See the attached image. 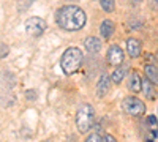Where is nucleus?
Returning <instances> with one entry per match:
<instances>
[{"label":"nucleus","mask_w":158,"mask_h":142,"mask_svg":"<svg viewBox=\"0 0 158 142\" xmlns=\"http://www.w3.org/2000/svg\"><path fill=\"white\" fill-rule=\"evenodd\" d=\"M56 19L62 29L68 32H74V30H81L84 27L87 18L82 8H79L76 5H67L57 11Z\"/></svg>","instance_id":"nucleus-1"},{"label":"nucleus","mask_w":158,"mask_h":142,"mask_svg":"<svg viewBox=\"0 0 158 142\" xmlns=\"http://www.w3.org/2000/svg\"><path fill=\"white\" fill-rule=\"evenodd\" d=\"M142 92L146 93L147 98H155V88H153V84L150 81H142Z\"/></svg>","instance_id":"nucleus-14"},{"label":"nucleus","mask_w":158,"mask_h":142,"mask_svg":"<svg viewBox=\"0 0 158 142\" xmlns=\"http://www.w3.org/2000/svg\"><path fill=\"white\" fill-rule=\"evenodd\" d=\"M135 2H141V0H135Z\"/></svg>","instance_id":"nucleus-22"},{"label":"nucleus","mask_w":158,"mask_h":142,"mask_svg":"<svg viewBox=\"0 0 158 142\" xmlns=\"http://www.w3.org/2000/svg\"><path fill=\"white\" fill-rule=\"evenodd\" d=\"M81 63H82V52H81V49L68 47L63 52V55H62L60 67H62L65 74H73V73H76L79 70Z\"/></svg>","instance_id":"nucleus-2"},{"label":"nucleus","mask_w":158,"mask_h":142,"mask_svg":"<svg viewBox=\"0 0 158 142\" xmlns=\"http://www.w3.org/2000/svg\"><path fill=\"white\" fill-rule=\"evenodd\" d=\"M25 98H27L29 101H35L36 99V92L35 90H27V92H25Z\"/></svg>","instance_id":"nucleus-17"},{"label":"nucleus","mask_w":158,"mask_h":142,"mask_svg":"<svg viewBox=\"0 0 158 142\" xmlns=\"http://www.w3.org/2000/svg\"><path fill=\"white\" fill-rule=\"evenodd\" d=\"M6 55H8V46L0 44V57H6Z\"/></svg>","instance_id":"nucleus-19"},{"label":"nucleus","mask_w":158,"mask_h":142,"mask_svg":"<svg viewBox=\"0 0 158 142\" xmlns=\"http://www.w3.org/2000/svg\"><path fill=\"white\" fill-rule=\"evenodd\" d=\"M44 30H46V22L41 18L33 16L25 21V32L30 36H41Z\"/></svg>","instance_id":"nucleus-5"},{"label":"nucleus","mask_w":158,"mask_h":142,"mask_svg":"<svg viewBox=\"0 0 158 142\" xmlns=\"http://www.w3.org/2000/svg\"><path fill=\"white\" fill-rule=\"evenodd\" d=\"M100 3H101V8L106 13H112L114 11V6H115L114 0H100Z\"/></svg>","instance_id":"nucleus-15"},{"label":"nucleus","mask_w":158,"mask_h":142,"mask_svg":"<svg viewBox=\"0 0 158 142\" xmlns=\"http://www.w3.org/2000/svg\"><path fill=\"white\" fill-rule=\"evenodd\" d=\"M156 2H158V0H156Z\"/></svg>","instance_id":"nucleus-24"},{"label":"nucleus","mask_w":158,"mask_h":142,"mask_svg":"<svg viewBox=\"0 0 158 142\" xmlns=\"http://www.w3.org/2000/svg\"><path fill=\"white\" fill-rule=\"evenodd\" d=\"M85 142H103V139H101L98 134H90V136L85 139Z\"/></svg>","instance_id":"nucleus-18"},{"label":"nucleus","mask_w":158,"mask_h":142,"mask_svg":"<svg viewBox=\"0 0 158 142\" xmlns=\"http://www.w3.org/2000/svg\"><path fill=\"white\" fill-rule=\"evenodd\" d=\"M111 87V77L108 74H101L100 81H98V85H97V95L98 96H103L108 93V90Z\"/></svg>","instance_id":"nucleus-9"},{"label":"nucleus","mask_w":158,"mask_h":142,"mask_svg":"<svg viewBox=\"0 0 158 142\" xmlns=\"http://www.w3.org/2000/svg\"><path fill=\"white\" fill-rule=\"evenodd\" d=\"M84 46H85L89 54H97V52L101 51V40L97 38V36H89L84 41Z\"/></svg>","instance_id":"nucleus-7"},{"label":"nucleus","mask_w":158,"mask_h":142,"mask_svg":"<svg viewBox=\"0 0 158 142\" xmlns=\"http://www.w3.org/2000/svg\"><path fill=\"white\" fill-rule=\"evenodd\" d=\"M149 142H152V140H149Z\"/></svg>","instance_id":"nucleus-23"},{"label":"nucleus","mask_w":158,"mask_h":142,"mask_svg":"<svg viewBox=\"0 0 158 142\" xmlns=\"http://www.w3.org/2000/svg\"><path fill=\"white\" fill-rule=\"evenodd\" d=\"M144 73H146L147 81H150L153 85H158V68L155 65H147L144 68Z\"/></svg>","instance_id":"nucleus-13"},{"label":"nucleus","mask_w":158,"mask_h":142,"mask_svg":"<svg viewBox=\"0 0 158 142\" xmlns=\"http://www.w3.org/2000/svg\"><path fill=\"white\" fill-rule=\"evenodd\" d=\"M30 5H32V0H19L18 2V10L24 11V10H27Z\"/></svg>","instance_id":"nucleus-16"},{"label":"nucleus","mask_w":158,"mask_h":142,"mask_svg":"<svg viewBox=\"0 0 158 142\" xmlns=\"http://www.w3.org/2000/svg\"><path fill=\"white\" fill-rule=\"evenodd\" d=\"M123 109L127 114L133 115V117H141V115L146 112V104L136 96H127L123 99Z\"/></svg>","instance_id":"nucleus-4"},{"label":"nucleus","mask_w":158,"mask_h":142,"mask_svg":"<svg viewBox=\"0 0 158 142\" xmlns=\"http://www.w3.org/2000/svg\"><path fill=\"white\" fill-rule=\"evenodd\" d=\"M127 52L130 54V57H139L141 55V43L139 40H136V38H130V40L127 41Z\"/></svg>","instance_id":"nucleus-8"},{"label":"nucleus","mask_w":158,"mask_h":142,"mask_svg":"<svg viewBox=\"0 0 158 142\" xmlns=\"http://www.w3.org/2000/svg\"><path fill=\"white\" fill-rule=\"evenodd\" d=\"M127 70H128V67H125V65H118V67L114 70V73L111 74V82H114V84H120V82L123 81L125 74H127Z\"/></svg>","instance_id":"nucleus-12"},{"label":"nucleus","mask_w":158,"mask_h":142,"mask_svg":"<svg viewBox=\"0 0 158 142\" xmlns=\"http://www.w3.org/2000/svg\"><path fill=\"white\" fill-rule=\"evenodd\" d=\"M95 125V111L90 104H84L76 114V126L79 133H87Z\"/></svg>","instance_id":"nucleus-3"},{"label":"nucleus","mask_w":158,"mask_h":142,"mask_svg":"<svg viewBox=\"0 0 158 142\" xmlns=\"http://www.w3.org/2000/svg\"><path fill=\"white\" fill-rule=\"evenodd\" d=\"M103 142H117V140H115V137H114V136L106 134V136H103Z\"/></svg>","instance_id":"nucleus-20"},{"label":"nucleus","mask_w":158,"mask_h":142,"mask_svg":"<svg viewBox=\"0 0 158 142\" xmlns=\"http://www.w3.org/2000/svg\"><path fill=\"white\" fill-rule=\"evenodd\" d=\"M147 122H149L150 125H156V117H155V115H149V117H147Z\"/></svg>","instance_id":"nucleus-21"},{"label":"nucleus","mask_w":158,"mask_h":142,"mask_svg":"<svg viewBox=\"0 0 158 142\" xmlns=\"http://www.w3.org/2000/svg\"><path fill=\"white\" fill-rule=\"evenodd\" d=\"M108 62L111 63V65L114 67H118V65H122V62H123V51L118 47V46H111L108 49Z\"/></svg>","instance_id":"nucleus-6"},{"label":"nucleus","mask_w":158,"mask_h":142,"mask_svg":"<svg viewBox=\"0 0 158 142\" xmlns=\"http://www.w3.org/2000/svg\"><path fill=\"white\" fill-rule=\"evenodd\" d=\"M128 87H130L131 92H135V93H138V92L142 90V79H141L139 73H136V71L131 73L130 79H128Z\"/></svg>","instance_id":"nucleus-10"},{"label":"nucleus","mask_w":158,"mask_h":142,"mask_svg":"<svg viewBox=\"0 0 158 142\" xmlns=\"http://www.w3.org/2000/svg\"><path fill=\"white\" fill-rule=\"evenodd\" d=\"M100 33H101V36L104 38V40H109V38L112 36V33H114V22L109 21V19L103 21L101 25H100Z\"/></svg>","instance_id":"nucleus-11"}]
</instances>
